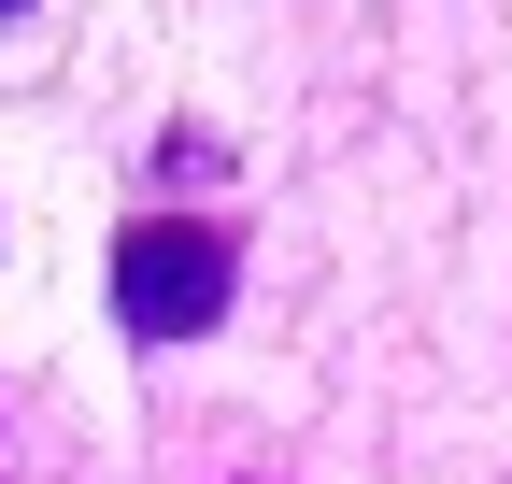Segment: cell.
<instances>
[{
  "instance_id": "cell-1",
  "label": "cell",
  "mask_w": 512,
  "mask_h": 484,
  "mask_svg": "<svg viewBox=\"0 0 512 484\" xmlns=\"http://www.w3.org/2000/svg\"><path fill=\"white\" fill-rule=\"evenodd\" d=\"M100 285H114V328H128V342H200V328L228 314V285H242V228H228V214L157 200V214H128V228H114Z\"/></svg>"
},
{
  "instance_id": "cell-2",
  "label": "cell",
  "mask_w": 512,
  "mask_h": 484,
  "mask_svg": "<svg viewBox=\"0 0 512 484\" xmlns=\"http://www.w3.org/2000/svg\"><path fill=\"white\" fill-rule=\"evenodd\" d=\"M0 15H15V0H0Z\"/></svg>"
}]
</instances>
